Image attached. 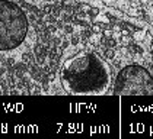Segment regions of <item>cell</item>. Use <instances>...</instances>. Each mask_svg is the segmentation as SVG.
Segmentation results:
<instances>
[{
	"label": "cell",
	"mask_w": 153,
	"mask_h": 139,
	"mask_svg": "<svg viewBox=\"0 0 153 139\" xmlns=\"http://www.w3.org/2000/svg\"><path fill=\"white\" fill-rule=\"evenodd\" d=\"M92 31H93L95 34H99V32H101V26H99V25H93V26H92Z\"/></svg>",
	"instance_id": "cell-6"
},
{
	"label": "cell",
	"mask_w": 153,
	"mask_h": 139,
	"mask_svg": "<svg viewBox=\"0 0 153 139\" xmlns=\"http://www.w3.org/2000/svg\"><path fill=\"white\" fill-rule=\"evenodd\" d=\"M109 81V67L93 52L82 49L61 65V84L68 94H103Z\"/></svg>",
	"instance_id": "cell-1"
},
{
	"label": "cell",
	"mask_w": 153,
	"mask_h": 139,
	"mask_svg": "<svg viewBox=\"0 0 153 139\" xmlns=\"http://www.w3.org/2000/svg\"><path fill=\"white\" fill-rule=\"evenodd\" d=\"M114 93L122 96H153V77L140 65H127L118 72Z\"/></svg>",
	"instance_id": "cell-3"
},
{
	"label": "cell",
	"mask_w": 153,
	"mask_h": 139,
	"mask_svg": "<svg viewBox=\"0 0 153 139\" xmlns=\"http://www.w3.org/2000/svg\"><path fill=\"white\" fill-rule=\"evenodd\" d=\"M127 15H130V16H137L138 12H137V9H134V7H130V9L127 10Z\"/></svg>",
	"instance_id": "cell-5"
},
{
	"label": "cell",
	"mask_w": 153,
	"mask_h": 139,
	"mask_svg": "<svg viewBox=\"0 0 153 139\" xmlns=\"http://www.w3.org/2000/svg\"><path fill=\"white\" fill-rule=\"evenodd\" d=\"M134 39L136 41H143L144 39V32L143 31H136L134 32Z\"/></svg>",
	"instance_id": "cell-4"
},
{
	"label": "cell",
	"mask_w": 153,
	"mask_h": 139,
	"mask_svg": "<svg viewBox=\"0 0 153 139\" xmlns=\"http://www.w3.org/2000/svg\"><path fill=\"white\" fill-rule=\"evenodd\" d=\"M112 31H114V32H118V31H121V26H119V25H114Z\"/></svg>",
	"instance_id": "cell-7"
},
{
	"label": "cell",
	"mask_w": 153,
	"mask_h": 139,
	"mask_svg": "<svg viewBox=\"0 0 153 139\" xmlns=\"http://www.w3.org/2000/svg\"><path fill=\"white\" fill-rule=\"evenodd\" d=\"M28 31L29 22L25 12L12 0H0V52L20 47Z\"/></svg>",
	"instance_id": "cell-2"
},
{
	"label": "cell",
	"mask_w": 153,
	"mask_h": 139,
	"mask_svg": "<svg viewBox=\"0 0 153 139\" xmlns=\"http://www.w3.org/2000/svg\"><path fill=\"white\" fill-rule=\"evenodd\" d=\"M90 13H92V15H96V13H98V9H92Z\"/></svg>",
	"instance_id": "cell-8"
},
{
	"label": "cell",
	"mask_w": 153,
	"mask_h": 139,
	"mask_svg": "<svg viewBox=\"0 0 153 139\" xmlns=\"http://www.w3.org/2000/svg\"><path fill=\"white\" fill-rule=\"evenodd\" d=\"M140 3H143V4H146V3H147V0H140Z\"/></svg>",
	"instance_id": "cell-10"
},
{
	"label": "cell",
	"mask_w": 153,
	"mask_h": 139,
	"mask_svg": "<svg viewBox=\"0 0 153 139\" xmlns=\"http://www.w3.org/2000/svg\"><path fill=\"white\" fill-rule=\"evenodd\" d=\"M106 55H108V57H112L114 54H112V51H106Z\"/></svg>",
	"instance_id": "cell-9"
}]
</instances>
